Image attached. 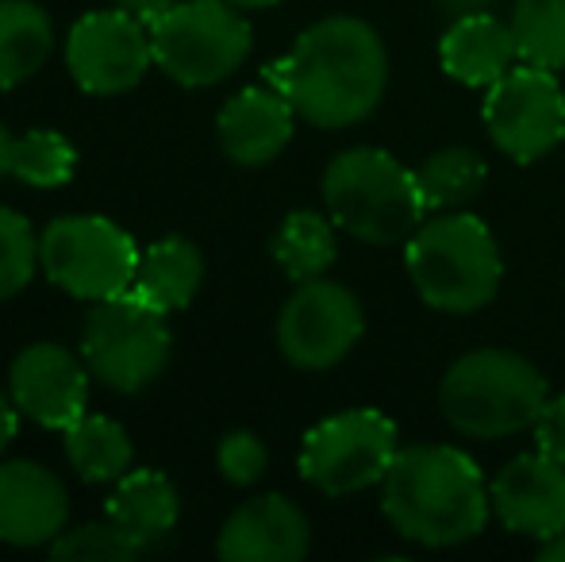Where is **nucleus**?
Returning <instances> with one entry per match:
<instances>
[{
  "instance_id": "c85d7f7f",
  "label": "nucleus",
  "mask_w": 565,
  "mask_h": 562,
  "mask_svg": "<svg viewBox=\"0 0 565 562\" xmlns=\"http://www.w3.org/2000/svg\"><path fill=\"white\" fill-rule=\"evenodd\" d=\"M220 474L231 481V486H254V481L266 474L269 450L266 443L254 432H231L224 443H220Z\"/></svg>"
},
{
  "instance_id": "f704fd0d",
  "label": "nucleus",
  "mask_w": 565,
  "mask_h": 562,
  "mask_svg": "<svg viewBox=\"0 0 565 562\" xmlns=\"http://www.w3.org/2000/svg\"><path fill=\"white\" fill-rule=\"evenodd\" d=\"M231 4H238V8H274V4H281V0H231Z\"/></svg>"
},
{
  "instance_id": "7ed1b4c3",
  "label": "nucleus",
  "mask_w": 565,
  "mask_h": 562,
  "mask_svg": "<svg viewBox=\"0 0 565 562\" xmlns=\"http://www.w3.org/2000/svg\"><path fill=\"white\" fill-rule=\"evenodd\" d=\"M408 278L424 305L450 316H469L484 308L500 289L504 263L484 220L473 212H435L408 240Z\"/></svg>"
},
{
  "instance_id": "1a4fd4ad",
  "label": "nucleus",
  "mask_w": 565,
  "mask_h": 562,
  "mask_svg": "<svg viewBox=\"0 0 565 562\" xmlns=\"http://www.w3.org/2000/svg\"><path fill=\"white\" fill-rule=\"evenodd\" d=\"M401 450L396 424L377 409H350L328 416L305 435L300 474L328 497H350L381 486Z\"/></svg>"
},
{
  "instance_id": "2f4dec72",
  "label": "nucleus",
  "mask_w": 565,
  "mask_h": 562,
  "mask_svg": "<svg viewBox=\"0 0 565 562\" xmlns=\"http://www.w3.org/2000/svg\"><path fill=\"white\" fill-rule=\"evenodd\" d=\"M15 413H20V409H15L12 393L0 390V455H4V447L15 439V424H20L15 421Z\"/></svg>"
},
{
  "instance_id": "a211bd4d",
  "label": "nucleus",
  "mask_w": 565,
  "mask_h": 562,
  "mask_svg": "<svg viewBox=\"0 0 565 562\" xmlns=\"http://www.w3.org/2000/svg\"><path fill=\"white\" fill-rule=\"evenodd\" d=\"M515 59H520V51H515L512 23L497 20L489 12L461 15L439 39L443 70L469 89H489L492 82H500L515 66Z\"/></svg>"
},
{
  "instance_id": "20e7f679",
  "label": "nucleus",
  "mask_w": 565,
  "mask_h": 562,
  "mask_svg": "<svg viewBox=\"0 0 565 562\" xmlns=\"http://www.w3.org/2000/svg\"><path fill=\"white\" fill-rule=\"evenodd\" d=\"M546 397V378L535 362L504 347L461 354L439 385L443 416L469 439H508L527 432L535 427Z\"/></svg>"
},
{
  "instance_id": "0eeeda50",
  "label": "nucleus",
  "mask_w": 565,
  "mask_h": 562,
  "mask_svg": "<svg viewBox=\"0 0 565 562\" xmlns=\"http://www.w3.org/2000/svg\"><path fill=\"white\" fill-rule=\"evenodd\" d=\"M170 328L166 312L135 293L97 300L82 331V359L93 378L116 393H139L170 362Z\"/></svg>"
},
{
  "instance_id": "412c9836",
  "label": "nucleus",
  "mask_w": 565,
  "mask_h": 562,
  "mask_svg": "<svg viewBox=\"0 0 565 562\" xmlns=\"http://www.w3.org/2000/svg\"><path fill=\"white\" fill-rule=\"evenodd\" d=\"M178 512H181L178 489L158 470H127L116 481L113 501H108V517L116 524H124L131 536H139L142 543L170 532L178 524Z\"/></svg>"
},
{
  "instance_id": "f257e3e1",
  "label": "nucleus",
  "mask_w": 565,
  "mask_h": 562,
  "mask_svg": "<svg viewBox=\"0 0 565 562\" xmlns=\"http://www.w3.org/2000/svg\"><path fill=\"white\" fill-rule=\"evenodd\" d=\"M266 85L281 89L297 116L316 128H350L377 113L385 97V43L365 20L328 15L266 70Z\"/></svg>"
},
{
  "instance_id": "bb28decb",
  "label": "nucleus",
  "mask_w": 565,
  "mask_h": 562,
  "mask_svg": "<svg viewBox=\"0 0 565 562\" xmlns=\"http://www.w3.org/2000/svg\"><path fill=\"white\" fill-rule=\"evenodd\" d=\"M147 543L139 536H131L124 524H116L113 517L100 524H85L74 532H62L51 543V559L62 562H131Z\"/></svg>"
},
{
  "instance_id": "473e14b6",
  "label": "nucleus",
  "mask_w": 565,
  "mask_h": 562,
  "mask_svg": "<svg viewBox=\"0 0 565 562\" xmlns=\"http://www.w3.org/2000/svg\"><path fill=\"white\" fill-rule=\"evenodd\" d=\"M539 559L543 562H565V528L558 536H551V540H543V548H539Z\"/></svg>"
},
{
  "instance_id": "4468645a",
  "label": "nucleus",
  "mask_w": 565,
  "mask_h": 562,
  "mask_svg": "<svg viewBox=\"0 0 565 562\" xmlns=\"http://www.w3.org/2000/svg\"><path fill=\"white\" fill-rule=\"evenodd\" d=\"M492 512L515 536L551 540L565 528V463L527 450L515 455L489 486Z\"/></svg>"
},
{
  "instance_id": "cd10ccee",
  "label": "nucleus",
  "mask_w": 565,
  "mask_h": 562,
  "mask_svg": "<svg viewBox=\"0 0 565 562\" xmlns=\"http://www.w3.org/2000/svg\"><path fill=\"white\" fill-rule=\"evenodd\" d=\"M39 263L43 258H39V240L31 224L20 212L0 209V300L28 289Z\"/></svg>"
},
{
  "instance_id": "ddd939ff",
  "label": "nucleus",
  "mask_w": 565,
  "mask_h": 562,
  "mask_svg": "<svg viewBox=\"0 0 565 562\" xmlns=\"http://www.w3.org/2000/svg\"><path fill=\"white\" fill-rule=\"evenodd\" d=\"M8 393L28 421L66 432L70 424L85 416L89 367L77 354H70L66 347L35 343L23 354H15L12 374H8Z\"/></svg>"
},
{
  "instance_id": "6ab92c4d",
  "label": "nucleus",
  "mask_w": 565,
  "mask_h": 562,
  "mask_svg": "<svg viewBox=\"0 0 565 562\" xmlns=\"http://www.w3.org/2000/svg\"><path fill=\"white\" fill-rule=\"evenodd\" d=\"M204 282V255L196 243L170 235V240L154 243L147 255L139 258V274H135L131 293L154 305L158 312H181L193 305L196 289Z\"/></svg>"
},
{
  "instance_id": "dca6fc26",
  "label": "nucleus",
  "mask_w": 565,
  "mask_h": 562,
  "mask_svg": "<svg viewBox=\"0 0 565 562\" xmlns=\"http://www.w3.org/2000/svg\"><path fill=\"white\" fill-rule=\"evenodd\" d=\"M308 517L281 494L238 505L220 532V559L227 562H300L308 555Z\"/></svg>"
},
{
  "instance_id": "4be33fe9",
  "label": "nucleus",
  "mask_w": 565,
  "mask_h": 562,
  "mask_svg": "<svg viewBox=\"0 0 565 562\" xmlns=\"http://www.w3.org/2000/svg\"><path fill=\"white\" fill-rule=\"evenodd\" d=\"M339 255V243H335V227L320 216V212H289L285 224L277 227L274 235V258L277 266L285 271V278L292 282H316L331 271Z\"/></svg>"
},
{
  "instance_id": "c756f323",
  "label": "nucleus",
  "mask_w": 565,
  "mask_h": 562,
  "mask_svg": "<svg viewBox=\"0 0 565 562\" xmlns=\"http://www.w3.org/2000/svg\"><path fill=\"white\" fill-rule=\"evenodd\" d=\"M531 432H535V447L543 450V455L565 463V393L562 397H546L543 413H539Z\"/></svg>"
},
{
  "instance_id": "f3484780",
  "label": "nucleus",
  "mask_w": 565,
  "mask_h": 562,
  "mask_svg": "<svg viewBox=\"0 0 565 562\" xmlns=\"http://www.w3.org/2000/svg\"><path fill=\"white\" fill-rule=\"evenodd\" d=\"M292 116L281 89L274 85H250L238 97H231L220 113V147L238 166H269L292 139Z\"/></svg>"
},
{
  "instance_id": "9b49d317",
  "label": "nucleus",
  "mask_w": 565,
  "mask_h": 562,
  "mask_svg": "<svg viewBox=\"0 0 565 562\" xmlns=\"http://www.w3.org/2000/svg\"><path fill=\"white\" fill-rule=\"evenodd\" d=\"M365 331L362 300L339 282H300L277 316V347L300 370H331Z\"/></svg>"
},
{
  "instance_id": "a878e982",
  "label": "nucleus",
  "mask_w": 565,
  "mask_h": 562,
  "mask_svg": "<svg viewBox=\"0 0 565 562\" xmlns=\"http://www.w3.org/2000/svg\"><path fill=\"white\" fill-rule=\"evenodd\" d=\"M77 150L58 131H28L12 147V173L35 189H58L74 178Z\"/></svg>"
},
{
  "instance_id": "72a5a7b5",
  "label": "nucleus",
  "mask_w": 565,
  "mask_h": 562,
  "mask_svg": "<svg viewBox=\"0 0 565 562\" xmlns=\"http://www.w3.org/2000/svg\"><path fill=\"white\" fill-rule=\"evenodd\" d=\"M12 147H15V139L4 131V124H0V178L4 173H12Z\"/></svg>"
},
{
  "instance_id": "9d476101",
  "label": "nucleus",
  "mask_w": 565,
  "mask_h": 562,
  "mask_svg": "<svg viewBox=\"0 0 565 562\" xmlns=\"http://www.w3.org/2000/svg\"><path fill=\"white\" fill-rule=\"evenodd\" d=\"M484 128L500 155L531 166L565 139V93L554 70L520 62L484 93Z\"/></svg>"
},
{
  "instance_id": "393cba45",
  "label": "nucleus",
  "mask_w": 565,
  "mask_h": 562,
  "mask_svg": "<svg viewBox=\"0 0 565 562\" xmlns=\"http://www.w3.org/2000/svg\"><path fill=\"white\" fill-rule=\"evenodd\" d=\"M512 35L520 62L565 70V0H515Z\"/></svg>"
},
{
  "instance_id": "6e6552de",
  "label": "nucleus",
  "mask_w": 565,
  "mask_h": 562,
  "mask_svg": "<svg viewBox=\"0 0 565 562\" xmlns=\"http://www.w3.org/2000/svg\"><path fill=\"white\" fill-rule=\"evenodd\" d=\"M39 258L54 285L82 300L131 293L139 274L135 240L105 216H58L39 240Z\"/></svg>"
},
{
  "instance_id": "f03ea898",
  "label": "nucleus",
  "mask_w": 565,
  "mask_h": 562,
  "mask_svg": "<svg viewBox=\"0 0 565 562\" xmlns=\"http://www.w3.org/2000/svg\"><path fill=\"white\" fill-rule=\"evenodd\" d=\"M381 509L419 548H458L484 532L492 497L477 463L450 443L401 447L381 481Z\"/></svg>"
},
{
  "instance_id": "423d86ee",
  "label": "nucleus",
  "mask_w": 565,
  "mask_h": 562,
  "mask_svg": "<svg viewBox=\"0 0 565 562\" xmlns=\"http://www.w3.org/2000/svg\"><path fill=\"white\" fill-rule=\"evenodd\" d=\"M250 43V23L231 0H178L150 23L154 62L189 89L231 77L246 62Z\"/></svg>"
},
{
  "instance_id": "aec40b11",
  "label": "nucleus",
  "mask_w": 565,
  "mask_h": 562,
  "mask_svg": "<svg viewBox=\"0 0 565 562\" xmlns=\"http://www.w3.org/2000/svg\"><path fill=\"white\" fill-rule=\"evenodd\" d=\"M54 46L51 15L35 0H0V89H15L43 70Z\"/></svg>"
},
{
  "instance_id": "f8f14e48",
  "label": "nucleus",
  "mask_w": 565,
  "mask_h": 562,
  "mask_svg": "<svg viewBox=\"0 0 565 562\" xmlns=\"http://www.w3.org/2000/svg\"><path fill=\"white\" fill-rule=\"evenodd\" d=\"M154 62L150 31L124 8L93 12L74 23L66 39V66L74 82L93 97H116L147 77Z\"/></svg>"
},
{
  "instance_id": "b1692460",
  "label": "nucleus",
  "mask_w": 565,
  "mask_h": 562,
  "mask_svg": "<svg viewBox=\"0 0 565 562\" xmlns=\"http://www.w3.org/2000/svg\"><path fill=\"white\" fill-rule=\"evenodd\" d=\"M489 178V166L477 150L469 147H447L431 155L416 170V181L424 189L427 212H458L469 201H477Z\"/></svg>"
},
{
  "instance_id": "39448f33",
  "label": "nucleus",
  "mask_w": 565,
  "mask_h": 562,
  "mask_svg": "<svg viewBox=\"0 0 565 562\" xmlns=\"http://www.w3.org/2000/svg\"><path fill=\"white\" fill-rule=\"evenodd\" d=\"M323 201L342 232L377 247L412 240L427 216L416 170L381 147H350L331 158L323 170Z\"/></svg>"
},
{
  "instance_id": "2eb2a0df",
  "label": "nucleus",
  "mask_w": 565,
  "mask_h": 562,
  "mask_svg": "<svg viewBox=\"0 0 565 562\" xmlns=\"http://www.w3.org/2000/svg\"><path fill=\"white\" fill-rule=\"evenodd\" d=\"M66 486L39 463L0 466V543L39 548L66 532Z\"/></svg>"
},
{
  "instance_id": "5701e85b",
  "label": "nucleus",
  "mask_w": 565,
  "mask_h": 562,
  "mask_svg": "<svg viewBox=\"0 0 565 562\" xmlns=\"http://www.w3.org/2000/svg\"><path fill=\"white\" fill-rule=\"evenodd\" d=\"M66 455L70 466L82 474L85 481H119L131 470V439L116 421L108 416H89L74 421L66 427Z\"/></svg>"
},
{
  "instance_id": "7c9ffc66",
  "label": "nucleus",
  "mask_w": 565,
  "mask_h": 562,
  "mask_svg": "<svg viewBox=\"0 0 565 562\" xmlns=\"http://www.w3.org/2000/svg\"><path fill=\"white\" fill-rule=\"evenodd\" d=\"M178 4V0H116V8H124L127 15H135V20H142L150 28V23L162 20L170 8Z\"/></svg>"
}]
</instances>
